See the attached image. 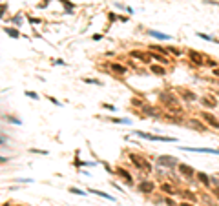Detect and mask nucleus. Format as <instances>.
<instances>
[{"instance_id":"obj_21","label":"nucleus","mask_w":219,"mask_h":206,"mask_svg":"<svg viewBox=\"0 0 219 206\" xmlns=\"http://www.w3.org/2000/svg\"><path fill=\"white\" fill-rule=\"evenodd\" d=\"M26 95L29 97V99H35V100H38V95H37V93H33V91H26Z\"/></svg>"},{"instance_id":"obj_9","label":"nucleus","mask_w":219,"mask_h":206,"mask_svg":"<svg viewBox=\"0 0 219 206\" xmlns=\"http://www.w3.org/2000/svg\"><path fill=\"white\" fill-rule=\"evenodd\" d=\"M197 179H199V181L205 184L206 188H210V186H212V181H210V177H208L206 173H203V171H197Z\"/></svg>"},{"instance_id":"obj_10","label":"nucleus","mask_w":219,"mask_h":206,"mask_svg":"<svg viewBox=\"0 0 219 206\" xmlns=\"http://www.w3.org/2000/svg\"><path fill=\"white\" fill-rule=\"evenodd\" d=\"M148 35H150V37H153V38H159V40H172V37H170V35L159 33V31H153V29H150V31H148Z\"/></svg>"},{"instance_id":"obj_17","label":"nucleus","mask_w":219,"mask_h":206,"mask_svg":"<svg viewBox=\"0 0 219 206\" xmlns=\"http://www.w3.org/2000/svg\"><path fill=\"white\" fill-rule=\"evenodd\" d=\"M6 33H7L9 37H13V38H18V31H15L13 27H7V29H6Z\"/></svg>"},{"instance_id":"obj_12","label":"nucleus","mask_w":219,"mask_h":206,"mask_svg":"<svg viewBox=\"0 0 219 206\" xmlns=\"http://www.w3.org/2000/svg\"><path fill=\"white\" fill-rule=\"evenodd\" d=\"M150 69H152V73H155V75H159V77H163V75L166 73L163 66H155V64H152V68H150Z\"/></svg>"},{"instance_id":"obj_19","label":"nucleus","mask_w":219,"mask_h":206,"mask_svg":"<svg viewBox=\"0 0 219 206\" xmlns=\"http://www.w3.org/2000/svg\"><path fill=\"white\" fill-rule=\"evenodd\" d=\"M205 64H206V66H210V68H217V62L212 60V59H205Z\"/></svg>"},{"instance_id":"obj_26","label":"nucleus","mask_w":219,"mask_h":206,"mask_svg":"<svg viewBox=\"0 0 219 206\" xmlns=\"http://www.w3.org/2000/svg\"><path fill=\"white\" fill-rule=\"evenodd\" d=\"M179 206H194V204H190V202H181Z\"/></svg>"},{"instance_id":"obj_1","label":"nucleus","mask_w":219,"mask_h":206,"mask_svg":"<svg viewBox=\"0 0 219 206\" xmlns=\"http://www.w3.org/2000/svg\"><path fill=\"white\" fill-rule=\"evenodd\" d=\"M201 119L208 124V126H212V128H215V129H219V119L214 115V113H210V111H203L201 113Z\"/></svg>"},{"instance_id":"obj_25","label":"nucleus","mask_w":219,"mask_h":206,"mask_svg":"<svg viewBox=\"0 0 219 206\" xmlns=\"http://www.w3.org/2000/svg\"><path fill=\"white\" fill-rule=\"evenodd\" d=\"M212 75H215V77H219V68H214V71H212Z\"/></svg>"},{"instance_id":"obj_24","label":"nucleus","mask_w":219,"mask_h":206,"mask_svg":"<svg viewBox=\"0 0 219 206\" xmlns=\"http://www.w3.org/2000/svg\"><path fill=\"white\" fill-rule=\"evenodd\" d=\"M48 99H49V100H51V102H53V104H57V106H60V102H59V100H57V99H53V97H48Z\"/></svg>"},{"instance_id":"obj_4","label":"nucleus","mask_w":219,"mask_h":206,"mask_svg":"<svg viewBox=\"0 0 219 206\" xmlns=\"http://www.w3.org/2000/svg\"><path fill=\"white\" fill-rule=\"evenodd\" d=\"M201 104L206 106V108H212V110H214V108L217 106V100H215V97H214V95H205L203 99H201Z\"/></svg>"},{"instance_id":"obj_16","label":"nucleus","mask_w":219,"mask_h":206,"mask_svg":"<svg viewBox=\"0 0 219 206\" xmlns=\"http://www.w3.org/2000/svg\"><path fill=\"white\" fill-rule=\"evenodd\" d=\"M163 192H166V193H175V190H173V186L172 184H163Z\"/></svg>"},{"instance_id":"obj_15","label":"nucleus","mask_w":219,"mask_h":206,"mask_svg":"<svg viewBox=\"0 0 219 206\" xmlns=\"http://www.w3.org/2000/svg\"><path fill=\"white\" fill-rule=\"evenodd\" d=\"M197 37H201V38H205V40H208V42H214V44H217V40H215L214 37H210V35H205V33H197Z\"/></svg>"},{"instance_id":"obj_14","label":"nucleus","mask_w":219,"mask_h":206,"mask_svg":"<svg viewBox=\"0 0 219 206\" xmlns=\"http://www.w3.org/2000/svg\"><path fill=\"white\" fill-rule=\"evenodd\" d=\"M119 175H121L122 179H126V182H132V177H130V173H128L126 170H119Z\"/></svg>"},{"instance_id":"obj_8","label":"nucleus","mask_w":219,"mask_h":206,"mask_svg":"<svg viewBox=\"0 0 219 206\" xmlns=\"http://www.w3.org/2000/svg\"><path fill=\"white\" fill-rule=\"evenodd\" d=\"M179 93H181V97L184 100H188V102H194L195 99H197V95L194 93V91H190V90H179Z\"/></svg>"},{"instance_id":"obj_18","label":"nucleus","mask_w":219,"mask_h":206,"mask_svg":"<svg viewBox=\"0 0 219 206\" xmlns=\"http://www.w3.org/2000/svg\"><path fill=\"white\" fill-rule=\"evenodd\" d=\"M91 193H97V195H100V197H106V199H110V201H115L113 197H110L108 193H102V192H99V190H91Z\"/></svg>"},{"instance_id":"obj_11","label":"nucleus","mask_w":219,"mask_h":206,"mask_svg":"<svg viewBox=\"0 0 219 206\" xmlns=\"http://www.w3.org/2000/svg\"><path fill=\"white\" fill-rule=\"evenodd\" d=\"M111 71H115L117 75H124V73H126V68H124V66H121V64H111Z\"/></svg>"},{"instance_id":"obj_6","label":"nucleus","mask_w":219,"mask_h":206,"mask_svg":"<svg viewBox=\"0 0 219 206\" xmlns=\"http://www.w3.org/2000/svg\"><path fill=\"white\" fill-rule=\"evenodd\" d=\"M177 168H179V171L183 173L184 177H194L195 175V170L192 166H188V164H177Z\"/></svg>"},{"instance_id":"obj_27","label":"nucleus","mask_w":219,"mask_h":206,"mask_svg":"<svg viewBox=\"0 0 219 206\" xmlns=\"http://www.w3.org/2000/svg\"><path fill=\"white\" fill-rule=\"evenodd\" d=\"M0 162H7V159L6 157H0Z\"/></svg>"},{"instance_id":"obj_28","label":"nucleus","mask_w":219,"mask_h":206,"mask_svg":"<svg viewBox=\"0 0 219 206\" xmlns=\"http://www.w3.org/2000/svg\"><path fill=\"white\" fill-rule=\"evenodd\" d=\"M4 142H6V139H4V137H0V144H4Z\"/></svg>"},{"instance_id":"obj_7","label":"nucleus","mask_w":219,"mask_h":206,"mask_svg":"<svg viewBox=\"0 0 219 206\" xmlns=\"http://www.w3.org/2000/svg\"><path fill=\"white\" fill-rule=\"evenodd\" d=\"M139 190H141V192H144V193H150V192H153V190H155V184H153L152 181H142V182L139 184Z\"/></svg>"},{"instance_id":"obj_23","label":"nucleus","mask_w":219,"mask_h":206,"mask_svg":"<svg viewBox=\"0 0 219 206\" xmlns=\"http://www.w3.org/2000/svg\"><path fill=\"white\" fill-rule=\"evenodd\" d=\"M212 193H214V195H215V197L219 199V188H212Z\"/></svg>"},{"instance_id":"obj_3","label":"nucleus","mask_w":219,"mask_h":206,"mask_svg":"<svg viewBox=\"0 0 219 206\" xmlns=\"http://www.w3.org/2000/svg\"><path fill=\"white\" fill-rule=\"evenodd\" d=\"M159 164H161V166L173 168V166H177V160H175L173 157H170V155H163V157H159Z\"/></svg>"},{"instance_id":"obj_13","label":"nucleus","mask_w":219,"mask_h":206,"mask_svg":"<svg viewBox=\"0 0 219 206\" xmlns=\"http://www.w3.org/2000/svg\"><path fill=\"white\" fill-rule=\"evenodd\" d=\"M152 59H155L157 62H161V64H168V59H164L163 55H157V53H153L152 55Z\"/></svg>"},{"instance_id":"obj_2","label":"nucleus","mask_w":219,"mask_h":206,"mask_svg":"<svg viewBox=\"0 0 219 206\" xmlns=\"http://www.w3.org/2000/svg\"><path fill=\"white\" fill-rule=\"evenodd\" d=\"M188 57H190V60H192L194 64H197V66H203V64H205L203 55H201V53H197V51H194V49L188 51Z\"/></svg>"},{"instance_id":"obj_5","label":"nucleus","mask_w":219,"mask_h":206,"mask_svg":"<svg viewBox=\"0 0 219 206\" xmlns=\"http://www.w3.org/2000/svg\"><path fill=\"white\" fill-rule=\"evenodd\" d=\"M188 126L194 128V129H197V132H201V133L206 132V124H203L201 121H197V119H190V121H188Z\"/></svg>"},{"instance_id":"obj_22","label":"nucleus","mask_w":219,"mask_h":206,"mask_svg":"<svg viewBox=\"0 0 219 206\" xmlns=\"http://www.w3.org/2000/svg\"><path fill=\"white\" fill-rule=\"evenodd\" d=\"M170 51L173 53V55H181V51H179V49H177V48H170Z\"/></svg>"},{"instance_id":"obj_20","label":"nucleus","mask_w":219,"mask_h":206,"mask_svg":"<svg viewBox=\"0 0 219 206\" xmlns=\"http://www.w3.org/2000/svg\"><path fill=\"white\" fill-rule=\"evenodd\" d=\"M144 113H146V115H153V117L157 115V113H155V110H153V108H148V106L144 108Z\"/></svg>"}]
</instances>
